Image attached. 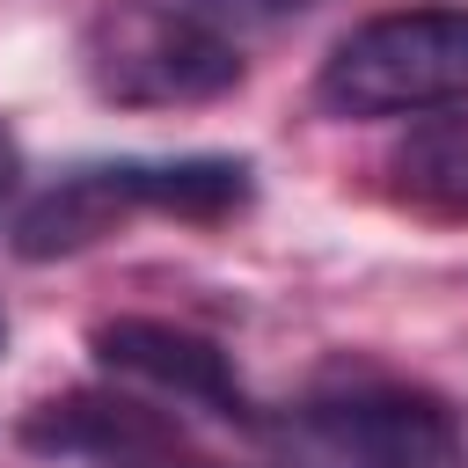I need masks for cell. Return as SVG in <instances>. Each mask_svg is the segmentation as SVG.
<instances>
[{"label": "cell", "instance_id": "obj_4", "mask_svg": "<svg viewBox=\"0 0 468 468\" xmlns=\"http://www.w3.org/2000/svg\"><path fill=\"white\" fill-rule=\"evenodd\" d=\"M292 468H468L461 417L402 380H344L292 410Z\"/></svg>", "mask_w": 468, "mask_h": 468}, {"label": "cell", "instance_id": "obj_10", "mask_svg": "<svg viewBox=\"0 0 468 468\" xmlns=\"http://www.w3.org/2000/svg\"><path fill=\"white\" fill-rule=\"evenodd\" d=\"M0 344H7V322H0Z\"/></svg>", "mask_w": 468, "mask_h": 468}, {"label": "cell", "instance_id": "obj_2", "mask_svg": "<svg viewBox=\"0 0 468 468\" xmlns=\"http://www.w3.org/2000/svg\"><path fill=\"white\" fill-rule=\"evenodd\" d=\"M336 117H417L468 102V7H395L336 37L314 73Z\"/></svg>", "mask_w": 468, "mask_h": 468}, {"label": "cell", "instance_id": "obj_6", "mask_svg": "<svg viewBox=\"0 0 468 468\" xmlns=\"http://www.w3.org/2000/svg\"><path fill=\"white\" fill-rule=\"evenodd\" d=\"M22 446L44 461H95V468H176L183 431L132 395L73 388L22 417Z\"/></svg>", "mask_w": 468, "mask_h": 468}, {"label": "cell", "instance_id": "obj_1", "mask_svg": "<svg viewBox=\"0 0 468 468\" xmlns=\"http://www.w3.org/2000/svg\"><path fill=\"white\" fill-rule=\"evenodd\" d=\"M249 205V161L234 154H176V161H88L37 190L15 219V256L51 263L73 249H95L139 212L161 219H227Z\"/></svg>", "mask_w": 468, "mask_h": 468}, {"label": "cell", "instance_id": "obj_8", "mask_svg": "<svg viewBox=\"0 0 468 468\" xmlns=\"http://www.w3.org/2000/svg\"><path fill=\"white\" fill-rule=\"evenodd\" d=\"M176 7H190L205 22H278V15H300L314 0H176Z\"/></svg>", "mask_w": 468, "mask_h": 468}, {"label": "cell", "instance_id": "obj_5", "mask_svg": "<svg viewBox=\"0 0 468 468\" xmlns=\"http://www.w3.org/2000/svg\"><path fill=\"white\" fill-rule=\"evenodd\" d=\"M95 358L168 402H190V410H212V417H249V388L234 373V358L197 336V329H176V322H154V314H117V322H95Z\"/></svg>", "mask_w": 468, "mask_h": 468}, {"label": "cell", "instance_id": "obj_3", "mask_svg": "<svg viewBox=\"0 0 468 468\" xmlns=\"http://www.w3.org/2000/svg\"><path fill=\"white\" fill-rule=\"evenodd\" d=\"M88 80L124 110H183L241 88V51L219 22L176 0H117L88 29Z\"/></svg>", "mask_w": 468, "mask_h": 468}, {"label": "cell", "instance_id": "obj_9", "mask_svg": "<svg viewBox=\"0 0 468 468\" xmlns=\"http://www.w3.org/2000/svg\"><path fill=\"white\" fill-rule=\"evenodd\" d=\"M15 176H22V146H15V132L0 124V205H7V190H15Z\"/></svg>", "mask_w": 468, "mask_h": 468}, {"label": "cell", "instance_id": "obj_7", "mask_svg": "<svg viewBox=\"0 0 468 468\" xmlns=\"http://www.w3.org/2000/svg\"><path fill=\"white\" fill-rule=\"evenodd\" d=\"M388 176L424 212H468V110L410 124L388 154Z\"/></svg>", "mask_w": 468, "mask_h": 468}]
</instances>
